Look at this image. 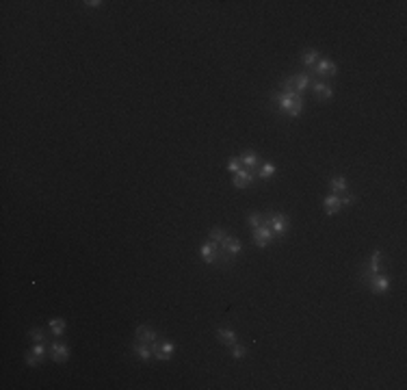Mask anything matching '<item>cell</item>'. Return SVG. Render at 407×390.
<instances>
[{"mask_svg":"<svg viewBox=\"0 0 407 390\" xmlns=\"http://www.w3.org/2000/svg\"><path fill=\"white\" fill-rule=\"evenodd\" d=\"M217 338L223 343L225 347H232L238 340V336H236V332L234 329H230V327H219L217 329Z\"/></svg>","mask_w":407,"mask_h":390,"instance_id":"2e32d148","label":"cell"},{"mask_svg":"<svg viewBox=\"0 0 407 390\" xmlns=\"http://www.w3.org/2000/svg\"><path fill=\"white\" fill-rule=\"evenodd\" d=\"M200 256H202V260L206 262V265H217V262H219V245L212 243L210 238H208L206 243H202Z\"/></svg>","mask_w":407,"mask_h":390,"instance_id":"277c9868","label":"cell"},{"mask_svg":"<svg viewBox=\"0 0 407 390\" xmlns=\"http://www.w3.org/2000/svg\"><path fill=\"white\" fill-rule=\"evenodd\" d=\"M319 50L316 48H308V50L301 52V63L305 65V68H314L316 63H319Z\"/></svg>","mask_w":407,"mask_h":390,"instance_id":"ac0fdd59","label":"cell"},{"mask_svg":"<svg viewBox=\"0 0 407 390\" xmlns=\"http://www.w3.org/2000/svg\"><path fill=\"white\" fill-rule=\"evenodd\" d=\"M152 351H154V358L163 360V362H165V360L173 358L176 347H173V343H169V340H167V343H156V340H154V343H152Z\"/></svg>","mask_w":407,"mask_h":390,"instance_id":"30bf717a","label":"cell"},{"mask_svg":"<svg viewBox=\"0 0 407 390\" xmlns=\"http://www.w3.org/2000/svg\"><path fill=\"white\" fill-rule=\"evenodd\" d=\"M133 351H135V356H139L143 362H149L152 360V356H154V351H152V345H147V343H136L133 345Z\"/></svg>","mask_w":407,"mask_h":390,"instance_id":"9a60e30c","label":"cell"},{"mask_svg":"<svg viewBox=\"0 0 407 390\" xmlns=\"http://www.w3.org/2000/svg\"><path fill=\"white\" fill-rule=\"evenodd\" d=\"M381 267H384V254H381V251H375V254L370 256L368 267L364 269V271H360V282L362 284H368V280L373 278L375 273H379Z\"/></svg>","mask_w":407,"mask_h":390,"instance_id":"3957f363","label":"cell"},{"mask_svg":"<svg viewBox=\"0 0 407 390\" xmlns=\"http://www.w3.org/2000/svg\"><path fill=\"white\" fill-rule=\"evenodd\" d=\"M225 236H227V234H225L223 228H212L210 234H208V238H210L212 243H217V245H221V241H223Z\"/></svg>","mask_w":407,"mask_h":390,"instance_id":"7402d4cb","label":"cell"},{"mask_svg":"<svg viewBox=\"0 0 407 390\" xmlns=\"http://www.w3.org/2000/svg\"><path fill=\"white\" fill-rule=\"evenodd\" d=\"M48 327H50V332L55 336H63L65 334V327H68V323H65L63 319H52L50 323H48Z\"/></svg>","mask_w":407,"mask_h":390,"instance_id":"ffe728a7","label":"cell"},{"mask_svg":"<svg viewBox=\"0 0 407 390\" xmlns=\"http://www.w3.org/2000/svg\"><path fill=\"white\" fill-rule=\"evenodd\" d=\"M82 4H87V7H102V4H104V2H100V0H87V2H82Z\"/></svg>","mask_w":407,"mask_h":390,"instance_id":"f1b7e54d","label":"cell"},{"mask_svg":"<svg viewBox=\"0 0 407 390\" xmlns=\"http://www.w3.org/2000/svg\"><path fill=\"white\" fill-rule=\"evenodd\" d=\"M290 82H292V87H295V91L303 95V91L312 89V74H308V72H299V74L290 76Z\"/></svg>","mask_w":407,"mask_h":390,"instance_id":"ba28073f","label":"cell"},{"mask_svg":"<svg viewBox=\"0 0 407 390\" xmlns=\"http://www.w3.org/2000/svg\"><path fill=\"white\" fill-rule=\"evenodd\" d=\"M368 289L375 293V295H384V293L390 289V278L388 275H384V273H375L373 278L368 280Z\"/></svg>","mask_w":407,"mask_h":390,"instance_id":"8992f818","label":"cell"},{"mask_svg":"<svg viewBox=\"0 0 407 390\" xmlns=\"http://www.w3.org/2000/svg\"><path fill=\"white\" fill-rule=\"evenodd\" d=\"M232 349V358H236V360H241V358H245V353H247V349H245L243 345H238V343H234L230 347Z\"/></svg>","mask_w":407,"mask_h":390,"instance_id":"484cf974","label":"cell"},{"mask_svg":"<svg viewBox=\"0 0 407 390\" xmlns=\"http://www.w3.org/2000/svg\"><path fill=\"white\" fill-rule=\"evenodd\" d=\"M48 353H50V358L59 364L69 360V349H68V345H63V343H50L48 345Z\"/></svg>","mask_w":407,"mask_h":390,"instance_id":"8fae6325","label":"cell"},{"mask_svg":"<svg viewBox=\"0 0 407 390\" xmlns=\"http://www.w3.org/2000/svg\"><path fill=\"white\" fill-rule=\"evenodd\" d=\"M279 113L286 117H299L303 113V95L297 91H282L275 95Z\"/></svg>","mask_w":407,"mask_h":390,"instance_id":"6da1fadb","label":"cell"},{"mask_svg":"<svg viewBox=\"0 0 407 390\" xmlns=\"http://www.w3.org/2000/svg\"><path fill=\"white\" fill-rule=\"evenodd\" d=\"M227 169H230V173H236L238 169H243L241 156H230V158H227Z\"/></svg>","mask_w":407,"mask_h":390,"instance_id":"603a6c76","label":"cell"},{"mask_svg":"<svg viewBox=\"0 0 407 390\" xmlns=\"http://www.w3.org/2000/svg\"><path fill=\"white\" fill-rule=\"evenodd\" d=\"M262 221L269 226V230L273 232V236H284L288 230V219L282 213H269L267 217H262Z\"/></svg>","mask_w":407,"mask_h":390,"instance_id":"7a4b0ae2","label":"cell"},{"mask_svg":"<svg viewBox=\"0 0 407 390\" xmlns=\"http://www.w3.org/2000/svg\"><path fill=\"white\" fill-rule=\"evenodd\" d=\"M329 189H332V195H344L346 193V178L344 176H334L329 180Z\"/></svg>","mask_w":407,"mask_h":390,"instance_id":"e0dca14e","label":"cell"},{"mask_svg":"<svg viewBox=\"0 0 407 390\" xmlns=\"http://www.w3.org/2000/svg\"><path fill=\"white\" fill-rule=\"evenodd\" d=\"M312 93H314V98L316 100H332V95H334V89L329 82H312Z\"/></svg>","mask_w":407,"mask_h":390,"instance_id":"7c38bea8","label":"cell"},{"mask_svg":"<svg viewBox=\"0 0 407 390\" xmlns=\"http://www.w3.org/2000/svg\"><path fill=\"white\" fill-rule=\"evenodd\" d=\"M31 351H33L39 360H44V358H46V351H48V345H46V343H35V345L31 347Z\"/></svg>","mask_w":407,"mask_h":390,"instance_id":"d4e9b609","label":"cell"},{"mask_svg":"<svg viewBox=\"0 0 407 390\" xmlns=\"http://www.w3.org/2000/svg\"><path fill=\"white\" fill-rule=\"evenodd\" d=\"M135 338L139 340V343H147V345H152L154 340H156V332H154L149 325H139L135 329Z\"/></svg>","mask_w":407,"mask_h":390,"instance_id":"4fadbf2b","label":"cell"},{"mask_svg":"<svg viewBox=\"0 0 407 390\" xmlns=\"http://www.w3.org/2000/svg\"><path fill=\"white\" fill-rule=\"evenodd\" d=\"M323 208H325V215H336L340 208H342V204H340V197H338V195L325 197V202H323Z\"/></svg>","mask_w":407,"mask_h":390,"instance_id":"d6986e66","label":"cell"},{"mask_svg":"<svg viewBox=\"0 0 407 390\" xmlns=\"http://www.w3.org/2000/svg\"><path fill=\"white\" fill-rule=\"evenodd\" d=\"M232 182H234V187L236 189H247L251 187V184L256 182V171H251V169H238L236 173H232Z\"/></svg>","mask_w":407,"mask_h":390,"instance_id":"5b68a950","label":"cell"},{"mask_svg":"<svg viewBox=\"0 0 407 390\" xmlns=\"http://www.w3.org/2000/svg\"><path fill=\"white\" fill-rule=\"evenodd\" d=\"M241 163H243L245 169H251V171H256V169H258V167L262 165V163H260V156L256 154V152H251V150H247V152L241 154Z\"/></svg>","mask_w":407,"mask_h":390,"instance_id":"5bb4252c","label":"cell"},{"mask_svg":"<svg viewBox=\"0 0 407 390\" xmlns=\"http://www.w3.org/2000/svg\"><path fill=\"white\" fill-rule=\"evenodd\" d=\"M312 76H325V78L336 76V63L329 61V59H319V63L312 68Z\"/></svg>","mask_w":407,"mask_h":390,"instance_id":"9c48e42d","label":"cell"},{"mask_svg":"<svg viewBox=\"0 0 407 390\" xmlns=\"http://www.w3.org/2000/svg\"><path fill=\"white\" fill-rule=\"evenodd\" d=\"M249 226L254 228V230H256L258 226H262V217H260L258 213H249Z\"/></svg>","mask_w":407,"mask_h":390,"instance_id":"4316f807","label":"cell"},{"mask_svg":"<svg viewBox=\"0 0 407 390\" xmlns=\"http://www.w3.org/2000/svg\"><path fill=\"white\" fill-rule=\"evenodd\" d=\"M39 362H41V360H39L37 356H35L33 351H28V353H26V364H28V367H31V369H35Z\"/></svg>","mask_w":407,"mask_h":390,"instance_id":"83f0119b","label":"cell"},{"mask_svg":"<svg viewBox=\"0 0 407 390\" xmlns=\"http://www.w3.org/2000/svg\"><path fill=\"white\" fill-rule=\"evenodd\" d=\"M28 338H31L33 343H46V334H44V329H39V327H33L31 332H28Z\"/></svg>","mask_w":407,"mask_h":390,"instance_id":"cb8c5ba5","label":"cell"},{"mask_svg":"<svg viewBox=\"0 0 407 390\" xmlns=\"http://www.w3.org/2000/svg\"><path fill=\"white\" fill-rule=\"evenodd\" d=\"M273 241V232L269 230V226L262 221V226H258L254 230V243H256V247H260V249H265L269 243Z\"/></svg>","mask_w":407,"mask_h":390,"instance_id":"52a82bcc","label":"cell"},{"mask_svg":"<svg viewBox=\"0 0 407 390\" xmlns=\"http://www.w3.org/2000/svg\"><path fill=\"white\" fill-rule=\"evenodd\" d=\"M275 165L273 163H265V165H260V171H258V178L260 180H271L275 176Z\"/></svg>","mask_w":407,"mask_h":390,"instance_id":"44dd1931","label":"cell"}]
</instances>
